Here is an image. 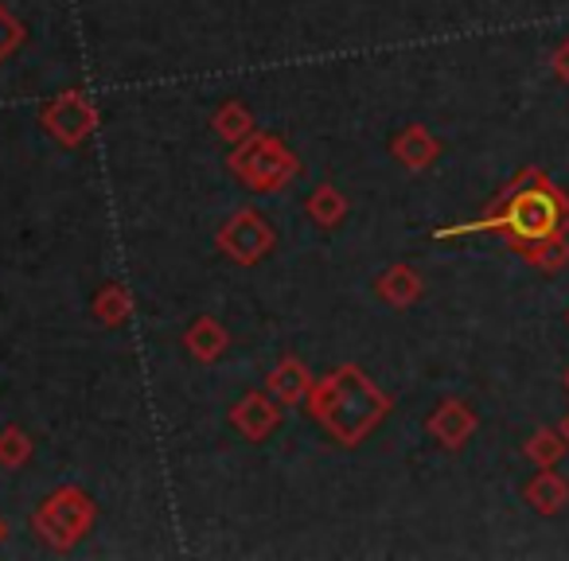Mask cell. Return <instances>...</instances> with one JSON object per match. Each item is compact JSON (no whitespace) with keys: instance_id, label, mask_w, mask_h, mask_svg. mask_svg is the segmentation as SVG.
Listing matches in <instances>:
<instances>
[{"instance_id":"6da1fadb","label":"cell","mask_w":569,"mask_h":561,"mask_svg":"<svg viewBox=\"0 0 569 561\" xmlns=\"http://www.w3.org/2000/svg\"><path fill=\"white\" fill-rule=\"evenodd\" d=\"M465 234H499L515 253L538 246L553 234H569V191L558 188L542 168H519L511 183L496 196V203L472 222L433 230L437 242Z\"/></svg>"},{"instance_id":"7a4b0ae2","label":"cell","mask_w":569,"mask_h":561,"mask_svg":"<svg viewBox=\"0 0 569 561\" xmlns=\"http://www.w3.org/2000/svg\"><path fill=\"white\" fill-rule=\"evenodd\" d=\"M305 405H309L305 413L343 449H359L395 410L390 394H382L371 374L356 363L336 367L325 379L312 382Z\"/></svg>"},{"instance_id":"3957f363","label":"cell","mask_w":569,"mask_h":561,"mask_svg":"<svg viewBox=\"0 0 569 561\" xmlns=\"http://www.w3.org/2000/svg\"><path fill=\"white\" fill-rule=\"evenodd\" d=\"M227 168L234 180L253 196H277L301 176V160L277 133H261L253 129L242 144H234L227 157Z\"/></svg>"},{"instance_id":"277c9868","label":"cell","mask_w":569,"mask_h":561,"mask_svg":"<svg viewBox=\"0 0 569 561\" xmlns=\"http://www.w3.org/2000/svg\"><path fill=\"white\" fill-rule=\"evenodd\" d=\"M94 522H98V503L82 488H74V483L51 491L32 514V530L56 553H71L94 530Z\"/></svg>"},{"instance_id":"5b68a950","label":"cell","mask_w":569,"mask_h":561,"mask_svg":"<svg viewBox=\"0 0 569 561\" xmlns=\"http://www.w3.org/2000/svg\"><path fill=\"white\" fill-rule=\"evenodd\" d=\"M98 106L90 102L87 90L71 87V90H59L56 98L40 106V129L59 144V149H82L90 137L98 133Z\"/></svg>"},{"instance_id":"8992f818","label":"cell","mask_w":569,"mask_h":561,"mask_svg":"<svg viewBox=\"0 0 569 561\" xmlns=\"http://www.w3.org/2000/svg\"><path fill=\"white\" fill-rule=\"evenodd\" d=\"M214 246H219V253L227 261L250 269V266H261V261L277 250V230L266 214L246 207V211H234L222 222L219 234H214Z\"/></svg>"},{"instance_id":"52a82bcc","label":"cell","mask_w":569,"mask_h":561,"mask_svg":"<svg viewBox=\"0 0 569 561\" xmlns=\"http://www.w3.org/2000/svg\"><path fill=\"white\" fill-rule=\"evenodd\" d=\"M227 421L242 441L261 444L266 437H273L281 429V402L269 390H250V394L230 405Z\"/></svg>"},{"instance_id":"ba28073f","label":"cell","mask_w":569,"mask_h":561,"mask_svg":"<svg viewBox=\"0 0 569 561\" xmlns=\"http://www.w3.org/2000/svg\"><path fill=\"white\" fill-rule=\"evenodd\" d=\"M476 429H480V413H476L465 398H445L426 418V433L433 437L445 452H460L476 437Z\"/></svg>"},{"instance_id":"9c48e42d","label":"cell","mask_w":569,"mask_h":561,"mask_svg":"<svg viewBox=\"0 0 569 561\" xmlns=\"http://www.w3.org/2000/svg\"><path fill=\"white\" fill-rule=\"evenodd\" d=\"M390 157H395L406 172H426V168H433L437 160H441V141H437L429 126L410 121V126H402L390 137Z\"/></svg>"},{"instance_id":"30bf717a","label":"cell","mask_w":569,"mask_h":561,"mask_svg":"<svg viewBox=\"0 0 569 561\" xmlns=\"http://www.w3.org/2000/svg\"><path fill=\"white\" fill-rule=\"evenodd\" d=\"M375 297H379L387 309L406 312L426 297V281H421V273L410 261H395V266H387L375 277Z\"/></svg>"},{"instance_id":"8fae6325","label":"cell","mask_w":569,"mask_h":561,"mask_svg":"<svg viewBox=\"0 0 569 561\" xmlns=\"http://www.w3.org/2000/svg\"><path fill=\"white\" fill-rule=\"evenodd\" d=\"M522 499H527V507L535 514L553 519V514H561L569 503V480L561 472H553V468H538V472L522 483Z\"/></svg>"},{"instance_id":"7c38bea8","label":"cell","mask_w":569,"mask_h":561,"mask_svg":"<svg viewBox=\"0 0 569 561\" xmlns=\"http://www.w3.org/2000/svg\"><path fill=\"white\" fill-rule=\"evenodd\" d=\"M312 371L301 363L297 355H284L281 363L269 371V379H266V390L277 398L281 405H301L305 398H309V390H312Z\"/></svg>"},{"instance_id":"4fadbf2b","label":"cell","mask_w":569,"mask_h":561,"mask_svg":"<svg viewBox=\"0 0 569 561\" xmlns=\"http://www.w3.org/2000/svg\"><path fill=\"white\" fill-rule=\"evenodd\" d=\"M183 348L196 363H219L230 348V332L214 317H196L183 328Z\"/></svg>"},{"instance_id":"5bb4252c","label":"cell","mask_w":569,"mask_h":561,"mask_svg":"<svg viewBox=\"0 0 569 561\" xmlns=\"http://www.w3.org/2000/svg\"><path fill=\"white\" fill-rule=\"evenodd\" d=\"M133 309H137L133 293H129L126 285H118V281H106V285L90 297V317H94L106 332H121V328L133 320Z\"/></svg>"},{"instance_id":"9a60e30c","label":"cell","mask_w":569,"mask_h":561,"mask_svg":"<svg viewBox=\"0 0 569 561\" xmlns=\"http://www.w3.org/2000/svg\"><path fill=\"white\" fill-rule=\"evenodd\" d=\"M305 214H309V222H317L320 230H336L348 222L351 203L336 183H317V188L309 191V199H305Z\"/></svg>"},{"instance_id":"2e32d148","label":"cell","mask_w":569,"mask_h":561,"mask_svg":"<svg viewBox=\"0 0 569 561\" xmlns=\"http://www.w3.org/2000/svg\"><path fill=\"white\" fill-rule=\"evenodd\" d=\"M211 129L222 137V141L234 149V144H242L246 137L253 133V113H250V106L246 102H238V98H227V102H219L214 106V113H211Z\"/></svg>"},{"instance_id":"e0dca14e","label":"cell","mask_w":569,"mask_h":561,"mask_svg":"<svg viewBox=\"0 0 569 561\" xmlns=\"http://www.w3.org/2000/svg\"><path fill=\"white\" fill-rule=\"evenodd\" d=\"M566 452H569V441L561 437V429H550V425L535 429V433L522 441V457L535 468H558Z\"/></svg>"},{"instance_id":"ac0fdd59","label":"cell","mask_w":569,"mask_h":561,"mask_svg":"<svg viewBox=\"0 0 569 561\" xmlns=\"http://www.w3.org/2000/svg\"><path fill=\"white\" fill-rule=\"evenodd\" d=\"M519 258L527 261L530 269H538V273H561V269L569 266V234H553L538 246H527Z\"/></svg>"},{"instance_id":"d6986e66","label":"cell","mask_w":569,"mask_h":561,"mask_svg":"<svg viewBox=\"0 0 569 561\" xmlns=\"http://www.w3.org/2000/svg\"><path fill=\"white\" fill-rule=\"evenodd\" d=\"M32 452H36L32 437H28L20 425L0 429V468H4V472H20V468L32 460Z\"/></svg>"},{"instance_id":"ffe728a7","label":"cell","mask_w":569,"mask_h":561,"mask_svg":"<svg viewBox=\"0 0 569 561\" xmlns=\"http://www.w3.org/2000/svg\"><path fill=\"white\" fill-rule=\"evenodd\" d=\"M28 40V28L20 24V17L9 9V4H0V63H9Z\"/></svg>"},{"instance_id":"44dd1931","label":"cell","mask_w":569,"mask_h":561,"mask_svg":"<svg viewBox=\"0 0 569 561\" xmlns=\"http://www.w3.org/2000/svg\"><path fill=\"white\" fill-rule=\"evenodd\" d=\"M550 74L569 87V40H561L558 48L550 51Z\"/></svg>"},{"instance_id":"7402d4cb","label":"cell","mask_w":569,"mask_h":561,"mask_svg":"<svg viewBox=\"0 0 569 561\" xmlns=\"http://www.w3.org/2000/svg\"><path fill=\"white\" fill-rule=\"evenodd\" d=\"M9 542V519H4V514H0V545Z\"/></svg>"},{"instance_id":"603a6c76","label":"cell","mask_w":569,"mask_h":561,"mask_svg":"<svg viewBox=\"0 0 569 561\" xmlns=\"http://www.w3.org/2000/svg\"><path fill=\"white\" fill-rule=\"evenodd\" d=\"M558 429H561V437H566V441H569V413H566V418H561V425H558Z\"/></svg>"},{"instance_id":"cb8c5ba5","label":"cell","mask_w":569,"mask_h":561,"mask_svg":"<svg viewBox=\"0 0 569 561\" xmlns=\"http://www.w3.org/2000/svg\"><path fill=\"white\" fill-rule=\"evenodd\" d=\"M561 382H566V390H569V371H566V379H561Z\"/></svg>"},{"instance_id":"d4e9b609","label":"cell","mask_w":569,"mask_h":561,"mask_svg":"<svg viewBox=\"0 0 569 561\" xmlns=\"http://www.w3.org/2000/svg\"><path fill=\"white\" fill-rule=\"evenodd\" d=\"M566 324H569V312H566Z\"/></svg>"}]
</instances>
